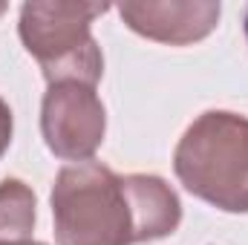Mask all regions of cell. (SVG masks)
<instances>
[{"label": "cell", "mask_w": 248, "mask_h": 245, "mask_svg": "<svg viewBox=\"0 0 248 245\" xmlns=\"http://www.w3.org/2000/svg\"><path fill=\"white\" fill-rule=\"evenodd\" d=\"M49 202L58 245L153 243L182 222V202L162 176H119L93 159L61 168Z\"/></svg>", "instance_id": "obj_1"}, {"label": "cell", "mask_w": 248, "mask_h": 245, "mask_svg": "<svg viewBox=\"0 0 248 245\" xmlns=\"http://www.w3.org/2000/svg\"><path fill=\"white\" fill-rule=\"evenodd\" d=\"M173 173L196 199L248 214V119L231 110L202 113L173 150Z\"/></svg>", "instance_id": "obj_2"}, {"label": "cell", "mask_w": 248, "mask_h": 245, "mask_svg": "<svg viewBox=\"0 0 248 245\" xmlns=\"http://www.w3.org/2000/svg\"><path fill=\"white\" fill-rule=\"evenodd\" d=\"M107 3L32 0L20 6L17 32L49 84L78 81L95 87L104 75V55L93 38V20Z\"/></svg>", "instance_id": "obj_3"}, {"label": "cell", "mask_w": 248, "mask_h": 245, "mask_svg": "<svg viewBox=\"0 0 248 245\" xmlns=\"http://www.w3.org/2000/svg\"><path fill=\"white\" fill-rule=\"evenodd\" d=\"M41 133L46 147L66 162H90L104 141L107 110L90 84H49L41 104Z\"/></svg>", "instance_id": "obj_4"}, {"label": "cell", "mask_w": 248, "mask_h": 245, "mask_svg": "<svg viewBox=\"0 0 248 245\" xmlns=\"http://www.w3.org/2000/svg\"><path fill=\"white\" fill-rule=\"evenodd\" d=\"M116 9L127 29L170 46H187L208 38L222 12V6L214 0H130L119 3Z\"/></svg>", "instance_id": "obj_5"}, {"label": "cell", "mask_w": 248, "mask_h": 245, "mask_svg": "<svg viewBox=\"0 0 248 245\" xmlns=\"http://www.w3.org/2000/svg\"><path fill=\"white\" fill-rule=\"evenodd\" d=\"M35 190L23 179L0 182V243H20L35 228Z\"/></svg>", "instance_id": "obj_6"}, {"label": "cell", "mask_w": 248, "mask_h": 245, "mask_svg": "<svg viewBox=\"0 0 248 245\" xmlns=\"http://www.w3.org/2000/svg\"><path fill=\"white\" fill-rule=\"evenodd\" d=\"M12 133H15V119H12V110H9V104L0 98V156L9 150V144H12Z\"/></svg>", "instance_id": "obj_7"}, {"label": "cell", "mask_w": 248, "mask_h": 245, "mask_svg": "<svg viewBox=\"0 0 248 245\" xmlns=\"http://www.w3.org/2000/svg\"><path fill=\"white\" fill-rule=\"evenodd\" d=\"M0 245H44V243H35V240H20V243H0Z\"/></svg>", "instance_id": "obj_8"}, {"label": "cell", "mask_w": 248, "mask_h": 245, "mask_svg": "<svg viewBox=\"0 0 248 245\" xmlns=\"http://www.w3.org/2000/svg\"><path fill=\"white\" fill-rule=\"evenodd\" d=\"M246 41H248V9H246Z\"/></svg>", "instance_id": "obj_9"}, {"label": "cell", "mask_w": 248, "mask_h": 245, "mask_svg": "<svg viewBox=\"0 0 248 245\" xmlns=\"http://www.w3.org/2000/svg\"><path fill=\"white\" fill-rule=\"evenodd\" d=\"M3 12H6V3H0V15H3Z\"/></svg>", "instance_id": "obj_10"}]
</instances>
